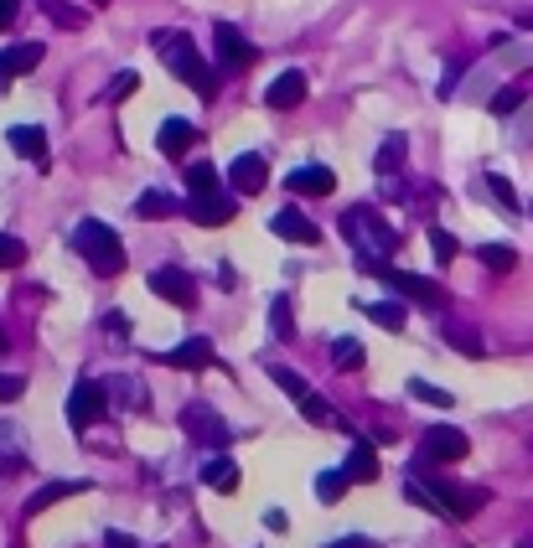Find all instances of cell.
I'll return each mask as SVG.
<instances>
[{
	"mask_svg": "<svg viewBox=\"0 0 533 548\" xmlns=\"http://www.w3.org/2000/svg\"><path fill=\"white\" fill-rule=\"evenodd\" d=\"M202 486H213V492H239V466H233L228 455H213V461H202Z\"/></svg>",
	"mask_w": 533,
	"mask_h": 548,
	"instance_id": "ffe728a7",
	"label": "cell"
},
{
	"mask_svg": "<svg viewBox=\"0 0 533 548\" xmlns=\"http://www.w3.org/2000/svg\"><path fill=\"white\" fill-rule=\"evenodd\" d=\"M270 373H275V383L290 393V399H306V393H311V383H306L301 373H295V368H270Z\"/></svg>",
	"mask_w": 533,
	"mask_h": 548,
	"instance_id": "836d02e7",
	"label": "cell"
},
{
	"mask_svg": "<svg viewBox=\"0 0 533 548\" xmlns=\"http://www.w3.org/2000/svg\"><path fill=\"white\" fill-rule=\"evenodd\" d=\"M182 430H187L192 440H202V445H228V424H223L213 409H202V404H192V409L182 414Z\"/></svg>",
	"mask_w": 533,
	"mask_h": 548,
	"instance_id": "4fadbf2b",
	"label": "cell"
},
{
	"mask_svg": "<svg viewBox=\"0 0 533 548\" xmlns=\"http://www.w3.org/2000/svg\"><path fill=\"white\" fill-rule=\"evenodd\" d=\"M342 233H347L352 249L363 254V264H378V259H389L399 249V233L378 218V207H352L342 218Z\"/></svg>",
	"mask_w": 533,
	"mask_h": 548,
	"instance_id": "277c9868",
	"label": "cell"
},
{
	"mask_svg": "<svg viewBox=\"0 0 533 548\" xmlns=\"http://www.w3.org/2000/svg\"><path fill=\"white\" fill-rule=\"evenodd\" d=\"M487 187H492V197L502 202V207H508V212H518V192H513V181H502L497 171L487 176Z\"/></svg>",
	"mask_w": 533,
	"mask_h": 548,
	"instance_id": "74e56055",
	"label": "cell"
},
{
	"mask_svg": "<svg viewBox=\"0 0 533 548\" xmlns=\"http://www.w3.org/2000/svg\"><path fill=\"white\" fill-rule=\"evenodd\" d=\"M42 11H47L57 26H68V32H73V26H83V21H88L78 6H68V0H42Z\"/></svg>",
	"mask_w": 533,
	"mask_h": 548,
	"instance_id": "1f68e13d",
	"label": "cell"
},
{
	"mask_svg": "<svg viewBox=\"0 0 533 548\" xmlns=\"http://www.w3.org/2000/svg\"><path fill=\"white\" fill-rule=\"evenodd\" d=\"M135 88H140V73L130 68V73H120V78H114V88H109V94H114V99H125V94H135Z\"/></svg>",
	"mask_w": 533,
	"mask_h": 548,
	"instance_id": "ab89813d",
	"label": "cell"
},
{
	"mask_svg": "<svg viewBox=\"0 0 533 548\" xmlns=\"http://www.w3.org/2000/svg\"><path fill=\"white\" fill-rule=\"evenodd\" d=\"M11 399H21V378L0 373V404H11Z\"/></svg>",
	"mask_w": 533,
	"mask_h": 548,
	"instance_id": "60d3db41",
	"label": "cell"
},
{
	"mask_svg": "<svg viewBox=\"0 0 533 548\" xmlns=\"http://www.w3.org/2000/svg\"><path fill=\"white\" fill-rule=\"evenodd\" d=\"M26 259V243L16 233H0V269H16Z\"/></svg>",
	"mask_w": 533,
	"mask_h": 548,
	"instance_id": "e575fe53",
	"label": "cell"
},
{
	"mask_svg": "<svg viewBox=\"0 0 533 548\" xmlns=\"http://www.w3.org/2000/svg\"><path fill=\"white\" fill-rule=\"evenodd\" d=\"M378 326H389V331H404V306H394V300H368L363 306Z\"/></svg>",
	"mask_w": 533,
	"mask_h": 548,
	"instance_id": "f1b7e54d",
	"label": "cell"
},
{
	"mask_svg": "<svg viewBox=\"0 0 533 548\" xmlns=\"http://www.w3.org/2000/svg\"><path fill=\"white\" fill-rule=\"evenodd\" d=\"M301 409H306V419H311V424H321V430H332V424H337L332 404H327V399H316V393H306V399H301Z\"/></svg>",
	"mask_w": 533,
	"mask_h": 548,
	"instance_id": "d6a6232c",
	"label": "cell"
},
{
	"mask_svg": "<svg viewBox=\"0 0 533 548\" xmlns=\"http://www.w3.org/2000/svg\"><path fill=\"white\" fill-rule=\"evenodd\" d=\"M285 243H316L321 238V228L306 218V212H275V223H270Z\"/></svg>",
	"mask_w": 533,
	"mask_h": 548,
	"instance_id": "ac0fdd59",
	"label": "cell"
},
{
	"mask_svg": "<svg viewBox=\"0 0 533 548\" xmlns=\"http://www.w3.org/2000/svg\"><path fill=\"white\" fill-rule=\"evenodd\" d=\"M42 63V42H21V47H6L0 52V94L21 78V73H32Z\"/></svg>",
	"mask_w": 533,
	"mask_h": 548,
	"instance_id": "7c38bea8",
	"label": "cell"
},
{
	"mask_svg": "<svg viewBox=\"0 0 533 548\" xmlns=\"http://www.w3.org/2000/svg\"><path fill=\"white\" fill-rule=\"evenodd\" d=\"M104 331H109V342H125V316L109 311V316H104Z\"/></svg>",
	"mask_w": 533,
	"mask_h": 548,
	"instance_id": "b9f144b4",
	"label": "cell"
},
{
	"mask_svg": "<svg viewBox=\"0 0 533 548\" xmlns=\"http://www.w3.org/2000/svg\"><path fill=\"white\" fill-rule=\"evenodd\" d=\"M446 342H451V347H461L466 357H482V342H477V337H471V331H466V326H446Z\"/></svg>",
	"mask_w": 533,
	"mask_h": 548,
	"instance_id": "d590c367",
	"label": "cell"
},
{
	"mask_svg": "<svg viewBox=\"0 0 533 548\" xmlns=\"http://www.w3.org/2000/svg\"><path fill=\"white\" fill-rule=\"evenodd\" d=\"M6 140H11L16 156H26V161H47V130H42V125H11Z\"/></svg>",
	"mask_w": 533,
	"mask_h": 548,
	"instance_id": "e0dca14e",
	"label": "cell"
},
{
	"mask_svg": "<svg viewBox=\"0 0 533 548\" xmlns=\"http://www.w3.org/2000/svg\"><path fill=\"white\" fill-rule=\"evenodd\" d=\"M466 455H471V440L456 430V424H430L425 440H420L425 466H451V461H466Z\"/></svg>",
	"mask_w": 533,
	"mask_h": 548,
	"instance_id": "8992f818",
	"label": "cell"
},
{
	"mask_svg": "<svg viewBox=\"0 0 533 548\" xmlns=\"http://www.w3.org/2000/svg\"><path fill=\"white\" fill-rule=\"evenodd\" d=\"M109 548H135V538H125V533H109Z\"/></svg>",
	"mask_w": 533,
	"mask_h": 548,
	"instance_id": "f6af8a7d",
	"label": "cell"
},
{
	"mask_svg": "<svg viewBox=\"0 0 533 548\" xmlns=\"http://www.w3.org/2000/svg\"><path fill=\"white\" fill-rule=\"evenodd\" d=\"M347 486H352L347 471H321V476H316V497H321V502H342Z\"/></svg>",
	"mask_w": 533,
	"mask_h": 548,
	"instance_id": "4316f807",
	"label": "cell"
},
{
	"mask_svg": "<svg viewBox=\"0 0 533 548\" xmlns=\"http://www.w3.org/2000/svg\"><path fill=\"white\" fill-rule=\"evenodd\" d=\"M404 497H409L414 507L440 512V517H471V512L487 502L482 486H451V481H425V476H409V481H404Z\"/></svg>",
	"mask_w": 533,
	"mask_h": 548,
	"instance_id": "7a4b0ae2",
	"label": "cell"
},
{
	"mask_svg": "<svg viewBox=\"0 0 533 548\" xmlns=\"http://www.w3.org/2000/svg\"><path fill=\"white\" fill-rule=\"evenodd\" d=\"M213 52L223 57V63H228L233 73L254 63V42H244V32H239V26H228V21H218V26H213Z\"/></svg>",
	"mask_w": 533,
	"mask_h": 548,
	"instance_id": "9c48e42d",
	"label": "cell"
},
{
	"mask_svg": "<svg viewBox=\"0 0 533 548\" xmlns=\"http://www.w3.org/2000/svg\"><path fill=\"white\" fill-rule=\"evenodd\" d=\"M409 399H420V404H435V409H451V404H456L446 388H435V383H425V378H409Z\"/></svg>",
	"mask_w": 533,
	"mask_h": 548,
	"instance_id": "83f0119b",
	"label": "cell"
},
{
	"mask_svg": "<svg viewBox=\"0 0 533 548\" xmlns=\"http://www.w3.org/2000/svg\"><path fill=\"white\" fill-rule=\"evenodd\" d=\"M187 218L197 228H223L239 218V197H223V192H207V197H192L187 202Z\"/></svg>",
	"mask_w": 533,
	"mask_h": 548,
	"instance_id": "ba28073f",
	"label": "cell"
},
{
	"mask_svg": "<svg viewBox=\"0 0 533 548\" xmlns=\"http://www.w3.org/2000/svg\"><path fill=\"white\" fill-rule=\"evenodd\" d=\"M285 187L295 197H327V192H337V171L332 166H295L285 176Z\"/></svg>",
	"mask_w": 533,
	"mask_h": 548,
	"instance_id": "8fae6325",
	"label": "cell"
},
{
	"mask_svg": "<svg viewBox=\"0 0 533 548\" xmlns=\"http://www.w3.org/2000/svg\"><path fill=\"white\" fill-rule=\"evenodd\" d=\"M301 99H306V73L301 68H285L270 88H264V104L270 109H295Z\"/></svg>",
	"mask_w": 533,
	"mask_h": 548,
	"instance_id": "9a60e30c",
	"label": "cell"
},
{
	"mask_svg": "<svg viewBox=\"0 0 533 548\" xmlns=\"http://www.w3.org/2000/svg\"><path fill=\"white\" fill-rule=\"evenodd\" d=\"M176 207H182V202H176V197H166V192H140V202H135V212H140L145 223H161V218H171Z\"/></svg>",
	"mask_w": 533,
	"mask_h": 548,
	"instance_id": "603a6c76",
	"label": "cell"
},
{
	"mask_svg": "<svg viewBox=\"0 0 533 548\" xmlns=\"http://www.w3.org/2000/svg\"><path fill=\"white\" fill-rule=\"evenodd\" d=\"M73 492H83L78 481H52V486H42V492L26 502V517H37V512H47L52 502H63V497H73Z\"/></svg>",
	"mask_w": 533,
	"mask_h": 548,
	"instance_id": "cb8c5ba5",
	"label": "cell"
},
{
	"mask_svg": "<svg viewBox=\"0 0 533 548\" xmlns=\"http://www.w3.org/2000/svg\"><path fill=\"white\" fill-rule=\"evenodd\" d=\"M270 331H275L280 342H290V337H295V321H290V295H280L275 306H270Z\"/></svg>",
	"mask_w": 533,
	"mask_h": 548,
	"instance_id": "4dcf8cb0",
	"label": "cell"
},
{
	"mask_svg": "<svg viewBox=\"0 0 533 548\" xmlns=\"http://www.w3.org/2000/svg\"><path fill=\"white\" fill-rule=\"evenodd\" d=\"M192 140H197V125H192V119H166V125L156 130V145L166 150V156H182Z\"/></svg>",
	"mask_w": 533,
	"mask_h": 548,
	"instance_id": "d6986e66",
	"label": "cell"
},
{
	"mask_svg": "<svg viewBox=\"0 0 533 548\" xmlns=\"http://www.w3.org/2000/svg\"><path fill=\"white\" fill-rule=\"evenodd\" d=\"M477 254H482V264H487V269H497V274H508V269L518 264V254L508 249V243H482Z\"/></svg>",
	"mask_w": 533,
	"mask_h": 548,
	"instance_id": "f546056e",
	"label": "cell"
},
{
	"mask_svg": "<svg viewBox=\"0 0 533 548\" xmlns=\"http://www.w3.org/2000/svg\"><path fill=\"white\" fill-rule=\"evenodd\" d=\"M104 409H109V393H104V383H94V378H78L73 383V393H68V424L83 435L88 424H99L104 419Z\"/></svg>",
	"mask_w": 533,
	"mask_h": 548,
	"instance_id": "52a82bcc",
	"label": "cell"
},
{
	"mask_svg": "<svg viewBox=\"0 0 533 548\" xmlns=\"http://www.w3.org/2000/svg\"><path fill=\"white\" fill-rule=\"evenodd\" d=\"M161 362H166V368H213V342H207V337H187L182 347L161 352Z\"/></svg>",
	"mask_w": 533,
	"mask_h": 548,
	"instance_id": "2e32d148",
	"label": "cell"
},
{
	"mask_svg": "<svg viewBox=\"0 0 533 548\" xmlns=\"http://www.w3.org/2000/svg\"><path fill=\"white\" fill-rule=\"evenodd\" d=\"M327 548H373V538H363V533H347V538H337V543H327Z\"/></svg>",
	"mask_w": 533,
	"mask_h": 548,
	"instance_id": "7bdbcfd3",
	"label": "cell"
},
{
	"mask_svg": "<svg viewBox=\"0 0 533 548\" xmlns=\"http://www.w3.org/2000/svg\"><path fill=\"white\" fill-rule=\"evenodd\" d=\"M73 249L83 254V264L94 269V274H104V280H114V274L125 269V243H120V233H114L109 223H99V218H83V223L73 228Z\"/></svg>",
	"mask_w": 533,
	"mask_h": 548,
	"instance_id": "3957f363",
	"label": "cell"
},
{
	"mask_svg": "<svg viewBox=\"0 0 533 548\" xmlns=\"http://www.w3.org/2000/svg\"><path fill=\"white\" fill-rule=\"evenodd\" d=\"M151 290H156L161 300H171V306H182V311L197 306V285H192L187 269H156V274H151Z\"/></svg>",
	"mask_w": 533,
	"mask_h": 548,
	"instance_id": "30bf717a",
	"label": "cell"
},
{
	"mask_svg": "<svg viewBox=\"0 0 533 548\" xmlns=\"http://www.w3.org/2000/svg\"><path fill=\"white\" fill-rule=\"evenodd\" d=\"M228 181H233V192H239V197H259L264 181H270V171H264V156H239V161L228 166Z\"/></svg>",
	"mask_w": 533,
	"mask_h": 548,
	"instance_id": "5bb4252c",
	"label": "cell"
},
{
	"mask_svg": "<svg viewBox=\"0 0 533 548\" xmlns=\"http://www.w3.org/2000/svg\"><path fill=\"white\" fill-rule=\"evenodd\" d=\"M156 42V52H161V63L182 78L197 99H213L218 94V78H213V68L202 63V52H197V42L187 37V32H156L151 37Z\"/></svg>",
	"mask_w": 533,
	"mask_h": 548,
	"instance_id": "6da1fadb",
	"label": "cell"
},
{
	"mask_svg": "<svg viewBox=\"0 0 533 548\" xmlns=\"http://www.w3.org/2000/svg\"><path fill=\"white\" fill-rule=\"evenodd\" d=\"M332 362H337V373H358V368H363V342L337 337V342H332Z\"/></svg>",
	"mask_w": 533,
	"mask_h": 548,
	"instance_id": "d4e9b609",
	"label": "cell"
},
{
	"mask_svg": "<svg viewBox=\"0 0 533 548\" xmlns=\"http://www.w3.org/2000/svg\"><path fill=\"white\" fill-rule=\"evenodd\" d=\"M430 249H435L440 264H451V259H456V238H451L446 228H430Z\"/></svg>",
	"mask_w": 533,
	"mask_h": 548,
	"instance_id": "8d00e7d4",
	"label": "cell"
},
{
	"mask_svg": "<svg viewBox=\"0 0 533 548\" xmlns=\"http://www.w3.org/2000/svg\"><path fill=\"white\" fill-rule=\"evenodd\" d=\"M16 11H21V0H0V32H6V26L16 21Z\"/></svg>",
	"mask_w": 533,
	"mask_h": 548,
	"instance_id": "ee69618b",
	"label": "cell"
},
{
	"mask_svg": "<svg viewBox=\"0 0 533 548\" xmlns=\"http://www.w3.org/2000/svg\"><path fill=\"white\" fill-rule=\"evenodd\" d=\"M363 269H373L378 280H383V285H394L404 300H420V306H430V311L446 306V285L425 280V274H404V269H389V264H363Z\"/></svg>",
	"mask_w": 533,
	"mask_h": 548,
	"instance_id": "5b68a950",
	"label": "cell"
},
{
	"mask_svg": "<svg viewBox=\"0 0 533 548\" xmlns=\"http://www.w3.org/2000/svg\"><path fill=\"white\" fill-rule=\"evenodd\" d=\"M523 104V88L513 83V88H502V94H492V114H513Z\"/></svg>",
	"mask_w": 533,
	"mask_h": 548,
	"instance_id": "f35d334b",
	"label": "cell"
},
{
	"mask_svg": "<svg viewBox=\"0 0 533 548\" xmlns=\"http://www.w3.org/2000/svg\"><path fill=\"white\" fill-rule=\"evenodd\" d=\"M342 471H347V481H378V450H373L368 440H358Z\"/></svg>",
	"mask_w": 533,
	"mask_h": 548,
	"instance_id": "44dd1931",
	"label": "cell"
},
{
	"mask_svg": "<svg viewBox=\"0 0 533 548\" xmlns=\"http://www.w3.org/2000/svg\"><path fill=\"white\" fill-rule=\"evenodd\" d=\"M0 347H6V331H0Z\"/></svg>",
	"mask_w": 533,
	"mask_h": 548,
	"instance_id": "bcb514c9",
	"label": "cell"
},
{
	"mask_svg": "<svg viewBox=\"0 0 533 548\" xmlns=\"http://www.w3.org/2000/svg\"><path fill=\"white\" fill-rule=\"evenodd\" d=\"M404 150H409V140L394 130V135H383V145H378V156H373V166L383 171V176H394L399 166H404Z\"/></svg>",
	"mask_w": 533,
	"mask_h": 548,
	"instance_id": "7402d4cb",
	"label": "cell"
},
{
	"mask_svg": "<svg viewBox=\"0 0 533 548\" xmlns=\"http://www.w3.org/2000/svg\"><path fill=\"white\" fill-rule=\"evenodd\" d=\"M187 187H192V197L218 192V166H213V161H197V166H187Z\"/></svg>",
	"mask_w": 533,
	"mask_h": 548,
	"instance_id": "484cf974",
	"label": "cell"
}]
</instances>
